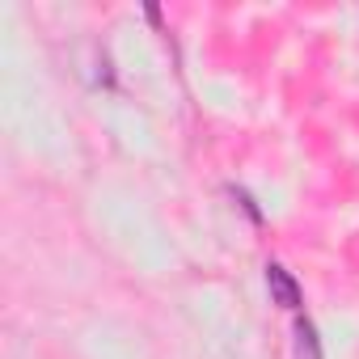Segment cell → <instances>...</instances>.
<instances>
[{
	"instance_id": "cell-1",
	"label": "cell",
	"mask_w": 359,
	"mask_h": 359,
	"mask_svg": "<svg viewBox=\"0 0 359 359\" xmlns=\"http://www.w3.org/2000/svg\"><path fill=\"white\" fill-rule=\"evenodd\" d=\"M266 287H271L275 304H283V309H300V283L287 275V266L266 262Z\"/></svg>"
},
{
	"instance_id": "cell-2",
	"label": "cell",
	"mask_w": 359,
	"mask_h": 359,
	"mask_svg": "<svg viewBox=\"0 0 359 359\" xmlns=\"http://www.w3.org/2000/svg\"><path fill=\"white\" fill-rule=\"evenodd\" d=\"M296 359H321V342H317V325L309 317H296Z\"/></svg>"
}]
</instances>
